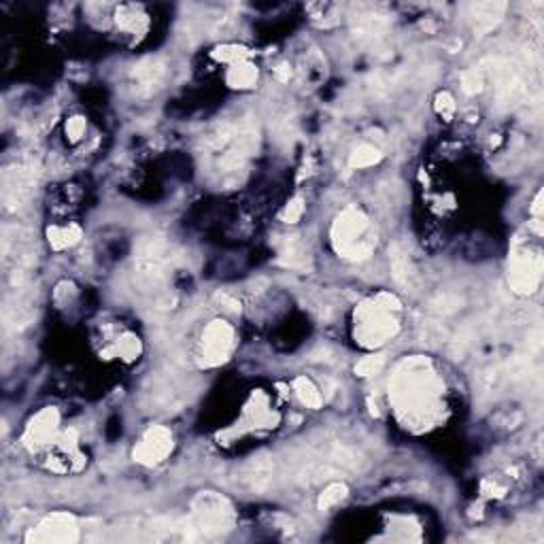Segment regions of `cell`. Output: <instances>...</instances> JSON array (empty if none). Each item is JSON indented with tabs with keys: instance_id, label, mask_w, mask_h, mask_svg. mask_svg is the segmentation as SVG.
Here are the masks:
<instances>
[{
	"instance_id": "obj_1",
	"label": "cell",
	"mask_w": 544,
	"mask_h": 544,
	"mask_svg": "<svg viewBox=\"0 0 544 544\" xmlns=\"http://www.w3.org/2000/svg\"><path fill=\"white\" fill-rule=\"evenodd\" d=\"M366 230H368V219L359 211L355 209L345 211L334 225V238H336L338 251L342 249L349 257H353V260L368 257L372 243L364 238Z\"/></svg>"
},
{
	"instance_id": "obj_2",
	"label": "cell",
	"mask_w": 544,
	"mask_h": 544,
	"mask_svg": "<svg viewBox=\"0 0 544 544\" xmlns=\"http://www.w3.org/2000/svg\"><path fill=\"white\" fill-rule=\"evenodd\" d=\"M232 521V510L217 496H203L196 508V523L205 534H219Z\"/></svg>"
},
{
	"instance_id": "obj_3",
	"label": "cell",
	"mask_w": 544,
	"mask_h": 544,
	"mask_svg": "<svg viewBox=\"0 0 544 544\" xmlns=\"http://www.w3.org/2000/svg\"><path fill=\"white\" fill-rule=\"evenodd\" d=\"M173 449V434L168 432L166 427H151L145 432V436L140 438L138 447L134 449V457L140 464H158Z\"/></svg>"
},
{
	"instance_id": "obj_4",
	"label": "cell",
	"mask_w": 544,
	"mask_h": 544,
	"mask_svg": "<svg viewBox=\"0 0 544 544\" xmlns=\"http://www.w3.org/2000/svg\"><path fill=\"white\" fill-rule=\"evenodd\" d=\"M77 538H79L77 521L64 512L51 514V517H47L37 527V532L28 536V540H37V542H75Z\"/></svg>"
},
{
	"instance_id": "obj_5",
	"label": "cell",
	"mask_w": 544,
	"mask_h": 544,
	"mask_svg": "<svg viewBox=\"0 0 544 544\" xmlns=\"http://www.w3.org/2000/svg\"><path fill=\"white\" fill-rule=\"evenodd\" d=\"M540 270H542V264H540L538 255H532L529 251H523L521 255H514L512 268H510L512 288L521 294L534 292L538 281H540Z\"/></svg>"
},
{
	"instance_id": "obj_6",
	"label": "cell",
	"mask_w": 544,
	"mask_h": 544,
	"mask_svg": "<svg viewBox=\"0 0 544 544\" xmlns=\"http://www.w3.org/2000/svg\"><path fill=\"white\" fill-rule=\"evenodd\" d=\"M203 347H205V359L207 364H219L225 359V355L232 349V330L227 328L223 321H215L205 338H203Z\"/></svg>"
},
{
	"instance_id": "obj_7",
	"label": "cell",
	"mask_w": 544,
	"mask_h": 544,
	"mask_svg": "<svg viewBox=\"0 0 544 544\" xmlns=\"http://www.w3.org/2000/svg\"><path fill=\"white\" fill-rule=\"evenodd\" d=\"M58 423H60L58 413L53 409H45L30 421V425L26 427L24 440L30 447H43L53 440L55 432H58Z\"/></svg>"
},
{
	"instance_id": "obj_8",
	"label": "cell",
	"mask_w": 544,
	"mask_h": 544,
	"mask_svg": "<svg viewBox=\"0 0 544 544\" xmlns=\"http://www.w3.org/2000/svg\"><path fill=\"white\" fill-rule=\"evenodd\" d=\"M389 262H391V272H393V279L400 283V285H404V288L409 290H415L417 288V272L409 260V255L406 251H402L397 245L391 247L389 251Z\"/></svg>"
},
{
	"instance_id": "obj_9",
	"label": "cell",
	"mask_w": 544,
	"mask_h": 544,
	"mask_svg": "<svg viewBox=\"0 0 544 544\" xmlns=\"http://www.w3.org/2000/svg\"><path fill=\"white\" fill-rule=\"evenodd\" d=\"M162 77H164V64L158 62V60H153V58L140 62V64L134 66V71H132V79L136 81L138 90H145V88L151 90L153 85H158V83L162 81Z\"/></svg>"
},
{
	"instance_id": "obj_10",
	"label": "cell",
	"mask_w": 544,
	"mask_h": 544,
	"mask_svg": "<svg viewBox=\"0 0 544 544\" xmlns=\"http://www.w3.org/2000/svg\"><path fill=\"white\" fill-rule=\"evenodd\" d=\"M504 9H506L504 3H480V5H474L472 13H474V21H476L478 30H491V28L500 21Z\"/></svg>"
},
{
	"instance_id": "obj_11",
	"label": "cell",
	"mask_w": 544,
	"mask_h": 544,
	"mask_svg": "<svg viewBox=\"0 0 544 544\" xmlns=\"http://www.w3.org/2000/svg\"><path fill=\"white\" fill-rule=\"evenodd\" d=\"M281 262L288 268H302L306 264V249L298 241V236H292L283 243L281 247Z\"/></svg>"
},
{
	"instance_id": "obj_12",
	"label": "cell",
	"mask_w": 544,
	"mask_h": 544,
	"mask_svg": "<svg viewBox=\"0 0 544 544\" xmlns=\"http://www.w3.org/2000/svg\"><path fill=\"white\" fill-rule=\"evenodd\" d=\"M257 79V68L249 62H238V64H232L230 73H227V83L232 85V88H251Z\"/></svg>"
},
{
	"instance_id": "obj_13",
	"label": "cell",
	"mask_w": 544,
	"mask_h": 544,
	"mask_svg": "<svg viewBox=\"0 0 544 544\" xmlns=\"http://www.w3.org/2000/svg\"><path fill=\"white\" fill-rule=\"evenodd\" d=\"M294 389L298 393V397L302 400V404H306L308 409H319L321 406V393L319 389L312 385V381H308L306 377H298L294 381Z\"/></svg>"
},
{
	"instance_id": "obj_14",
	"label": "cell",
	"mask_w": 544,
	"mask_h": 544,
	"mask_svg": "<svg viewBox=\"0 0 544 544\" xmlns=\"http://www.w3.org/2000/svg\"><path fill=\"white\" fill-rule=\"evenodd\" d=\"M381 160V151L375 147V145H368V142H364V145H359L351 158H349V164L353 168H366V166H372V164H377Z\"/></svg>"
},
{
	"instance_id": "obj_15",
	"label": "cell",
	"mask_w": 544,
	"mask_h": 544,
	"mask_svg": "<svg viewBox=\"0 0 544 544\" xmlns=\"http://www.w3.org/2000/svg\"><path fill=\"white\" fill-rule=\"evenodd\" d=\"M49 243L53 245V249H66L71 245H75L79 238H81V230L77 225H71V227H55V230L49 234Z\"/></svg>"
},
{
	"instance_id": "obj_16",
	"label": "cell",
	"mask_w": 544,
	"mask_h": 544,
	"mask_svg": "<svg viewBox=\"0 0 544 544\" xmlns=\"http://www.w3.org/2000/svg\"><path fill=\"white\" fill-rule=\"evenodd\" d=\"M345 496H347V487L342 485V482H332V485L326 487L321 498H319V508H321V510H328V508H332V506H336L338 502L345 500Z\"/></svg>"
},
{
	"instance_id": "obj_17",
	"label": "cell",
	"mask_w": 544,
	"mask_h": 544,
	"mask_svg": "<svg viewBox=\"0 0 544 544\" xmlns=\"http://www.w3.org/2000/svg\"><path fill=\"white\" fill-rule=\"evenodd\" d=\"M142 21V15L136 13V7H124L122 9V17H118V24L124 28L128 32H136L138 30V24Z\"/></svg>"
},
{
	"instance_id": "obj_18",
	"label": "cell",
	"mask_w": 544,
	"mask_h": 544,
	"mask_svg": "<svg viewBox=\"0 0 544 544\" xmlns=\"http://www.w3.org/2000/svg\"><path fill=\"white\" fill-rule=\"evenodd\" d=\"M217 58L219 60H223V62H232V64H238V62H243L245 60V55H247V51L243 49V47H238V45H223V47H219L217 49Z\"/></svg>"
},
{
	"instance_id": "obj_19",
	"label": "cell",
	"mask_w": 544,
	"mask_h": 544,
	"mask_svg": "<svg viewBox=\"0 0 544 544\" xmlns=\"http://www.w3.org/2000/svg\"><path fill=\"white\" fill-rule=\"evenodd\" d=\"M381 368H383V357L381 355H372V357H366L364 362H359L355 366V372L359 377H372V375H377Z\"/></svg>"
},
{
	"instance_id": "obj_20",
	"label": "cell",
	"mask_w": 544,
	"mask_h": 544,
	"mask_svg": "<svg viewBox=\"0 0 544 544\" xmlns=\"http://www.w3.org/2000/svg\"><path fill=\"white\" fill-rule=\"evenodd\" d=\"M462 85H464V90H466L468 94L480 92V90H482V75H480V71H476V68L466 71V73L462 75Z\"/></svg>"
},
{
	"instance_id": "obj_21",
	"label": "cell",
	"mask_w": 544,
	"mask_h": 544,
	"mask_svg": "<svg viewBox=\"0 0 544 544\" xmlns=\"http://www.w3.org/2000/svg\"><path fill=\"white\" fill-rule=\"evenodd\" d=\"M460 296H455V294H440L434 302H432V306L438 310V312H453L457 306H460Z\"/></svg>"
},
{
	"instance_id": "obj_22",
	"label": "cell",
	"mask_w": 544,
	"mask_h": 544,
	"mask_svg": "<svg viewBox=\"0 0 544 544\" xmlns=\"http://www.w3.org/2000/svg\"><path fill=\"white\" fill-rule=\"evenodd\" d=\"M436 111H438V115H442L444 120H451L453 118V113H455V102L451 98L449 92H442L436 96Z\"/></svg>"
},
{
	"instance_id": "obj_23",
	"label": "cell",
	"mask_w": 544,
	"mask_h": 544,
	"mask_svg": "<svg viewBox=\"0 0 544 544\" xmlns=\"http://www.w3.org/2000/svg\"><path fill=\"white\" fill-rule=\"evenodd\" d=\"M302 213H304V205H302V200L300 198H296V200H292V203L285 207V211H283V219L288 221V223H296L300 217H302Z\"/></svg>"
},
{
	"instance_id": "obj_24",
	"label": "cell",
	"mask_w": 544,
	"mask_h": 544,
	"mask_svg": "<svg viewBox=\"0 0 544 544\" xmlns=\"http://www.w3.org/2000/svg\"><path fill=\"white\" fill-rule=\"evenodd\" d=\"M66 134L73 140H79L85 134V120L83 118H71L68 124H66Z\"/></svg>"
},
{
	"instance_id": "obj_25",
	"label": "cell",
	"mask_w": 544,
	"mask_h": 544,
	"mask_svg": "<svg viewBox=\"0 0 544 544\" xmlns=\"http://www.w3.org/2000/svg\"><path fill=\"white\" fill-rule=\"evenodd\" d=\"M290 75H292V73H290V68H288V66H281V68L276 71V77H279L281 81H288V79H290Z\"/></svg>"
}]
</instances>
